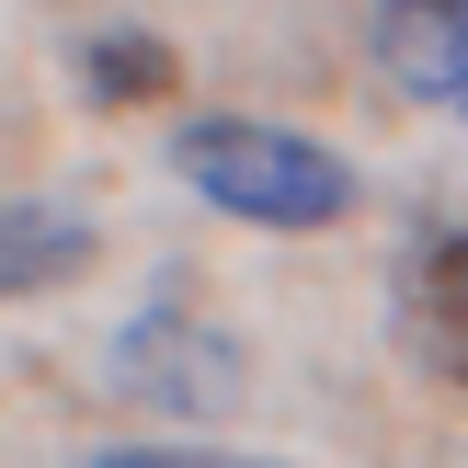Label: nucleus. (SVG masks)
I'll use <instances>...</instances> for the list:
<instances>
[{
  "label": "nucleus",
  "instance_id": "f257e3e1",
  "mask_svg": "<svg viewBox=\"0 0 468 468\" xmlns=\"http://www.w3.org/2000/svg\"><path fill=\"white\" fill-rule=\"evenodd\" d=\"M172 172L240 229H332V218H355V172L320 137L263 126V114H195L172 137Z\"/></svg>",
  "mask_w": 468,
  "mask_h": 468
},
{
  "label": "nucleus",
  "instance_id": "f03ea898",
  "mask_svg": "<svg viewBox=\"0 0 468 468\" xmlns=\"http://www.w3.org/2000/svg\"><path fill=\"white\" fill-rule=\"evenodd\" d=\"M114 388L126 400H160V411H229L251 388V355L195 309H149L114 332Z\"/></svg>",
  "mask_w": 468,
  "mask_h": 468
},
{
  "label": "nucleus",
  "instance_id": "7ed1b4c3",
  "mask_svg": "<svg viewBox=\"0 0 468 468\" xmlns=\"http://www.w3.org/2000/svg\"><path fill=\"white\" fill-rule=\"evenodd\" d=\"M388 320H400V355L468 400V229H423V240L400 251Z\"/></svg>",
  "mask_w": 468,
  "mask_h": 468
},
{
  "label": "nucleus",
  "instance_id": "20e7f679",
  "mask_svg": "<svg viewBox=\"0 0 468 468\" xmlns=\"http://www.w3.org/2000/svg\"><path fill=\"white\" fill-rule=\"evenodd\" d=\"M378 58L411 103H457L468 91V0H388L378 12Z\"/></svg>",
  "mask_w": 468,
  "mask_h": 468
},
{
  "label": "nucleus",
  "instance_id": "39448f33",
  "mask_svg": "<svg viewBox=\"0 0 468 468\" xmlns=\"http://www.w3.org/2000/svg\"><path fill=\"white\" fill-rule=\"evenodd\" d=\"M91 263V218L80 206H0V297L69 286Z\"/></svg>",
  "mask_w": 468,
  "mask_h": 468
},
{
  "label": "nucleus",
  "instance_id": "423d86ee",
  "mask_svg": "<svg viewBox=\"0 0 468 468\" xmlns=\"http://www.w3.org/2000/svg\"><path fill=\"white\" fill-rule=\"evenodd\" d=\"M80 91L91 103H114V114H137V103H172L183 91V58L160 35H91V58H80Z\"/></svg>",
  "mask_w": 468,
  "mask_h": 468
},
{
  "label": "nucleus",
  "instance_id": "0eeeda50",
  "mask_svg": "<svg viewBox=\"0 0 468 468\" xmlns=\"http://www.w3.org/2000/svg\"><path fill=\"white\" fill-rule=\"evenodd\" d=\"M80 468H286V457H229V446H103Z\"/></svg>",
  "mask_w": 468,
  "mask_h": 468
},
{
  "label": "nucleus",
  "instance_id": "6e6552de",
  "mask_svg": "<svg viewBox=\"0 0 468 468\" xmlns=\"http://www.w3.org/2000/svg\"><path fill=\"white\" fill-rule=\"evenodd\" d=\"M457 114H468V91H457Z\"/></svg>",
  "mask_w": 468,
  "mask_h": 468
}]
</instances>
